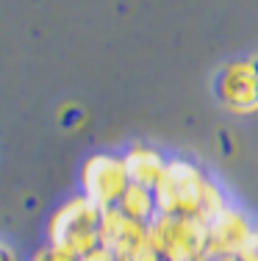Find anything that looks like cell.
Segmentation results:
<instances>
[{"instance_id": "cell-7", "label": "cell", "mask_w": 258, "mask_h": 261, "mask_svg": "<svg viewBox=\"0 0 258 261\" xmlns=\"http://www.w3.org/2000/svg\"><path fill=\"white\" fill-rule=\"evenodd\" d=\"M219 97L239 114L258 111V67L250 61L231 64L219 78Z\"/></svg>"}, {"instance_id": "cell-6", "label": "cell", "mask_w": 258, "mask_h": 261, "mask_svg": "<svg viewBox=\"0 0 258 261\" xmlns=\"http://www.w3.org/2000/svg\"><path fill=\"white\" fill-rule=\"evenodd\" d=\"M97 245L120 258H128L142 245H147V225L125 217L120 208H106V211H100Z\"/></svg>"}, {"instance_id": "cell-10", "label": "cell", "mask_w": 258, "mask_h": 261, "mask_svg": "<svg viewBox=\"0 0 258 261\" xmlns=\"http://www.w3.org/2000/svg\"><path fill=\"white\" fill-rule=\"evenodd\" d=\"M31 261H75V258H70V256H64V253H59V250H53V247L45 245L31 256Z\"/></svg>"}, {"instance_id": "cell-9", "label": "cell", "mask_w": 258, "mask_h": 261, "mask_svg": "<svg viewBox=\"0 0 258 261\" xmlns=\"http://www.w3.org/2000/svg\"><path fill=\"white\" fill-rule=\"evenodd\" d=\"M114 208H120L125 217L142 222V225H147V222H150L153 217L158 214V211H156V197H153V189H145V186H136V184H128V189L122 192L120 203H117Z\"/></svg>"}, {"instance_id": "cell-5", "label": "cell", "mask_w": 258, "mask_h": 261, "mask_svg": "<svg viewBox=\"0 0 258 261\" xmlns=\"http://www.w3.org/2000/svg\"><path fill=\"white\" fill-rule=\"evenodd\" d=\"M255 231L258 228L250 222V217L242 208L228 203L211 222H206L208 258L211 256H242Z\"/></svg>"}, {"instance_id": "cell-12", "label": "cell", "mask_w": 258, "mask_h": 261, "mask_svg": "<svg viewBox=\"0 0 258 261\" xmlns=\"http://www.w3.org/2000/svg\"><path fill=\"white\" fill-rule=\"evenodd\" d=\"M125 261H161V256H158V253L153 250L150 245H142L136 253H131V256H128Z\"/></svg>"}, {"instance_id": "cell-2", "label": "cell", "mask_w": 258, "mask_h": 261, "mask_svg": "<svg viewBox=\"0 0 258 261\" xmlns=\"http://www.w3.org/2000/svg\"><path fill=\"white\" fill-rule=\"evenodd\" d=\"M97 231H100V208L89 203L83 195H75L53 211L45 236L47 247L70 258H81L97 247Z\"/></svg>"}, {"instance_id": "cell-1", "label": "cell", "mask_w": 258, "mask_h": 261, "mask_svg": "<svg viewBox=\"0 0 258 261\" xmlns=\"http://www.w3.org/2000/svg\"><path fill=\"white\" fill-rule=\"evenodd\" d=\"M153 197L158 214L186 217L203 225L228 206V195L222 192V186L189 159H167L164 175L153 189Z\"/></svg>"}, {"instance_id": "cell-11", "label": "cell", "mask_w": 258, "mask_h": 261, "mask_svg": "<svg viewBox=\"0 0 258 261\" xmlns=\"http://www.w3.org/2000/svg\"><path fill=\"white\" fill-rule=\"evenodd\" d=\"M75 261H125V258H120V256H114V253H108V250H103L100 245L95 247V250H89L86 256L81 258H75Z\"/></svg>"}, {"instance_id": "cell-8", "label": "cell", "mask_w": 258, "mask_h": 261, "mask_svg": "<svg viewBox=\"0 0 258 261\" xmlns=\"http://www.w3.org/2000/svg\"><path fill=\"white\" fill-rule=\"evenodd\" d=\"M122 164H125V172H128V181L131 184L145 186V189H156V184L164 175L167 159L147 145H136L122 156Z\"/></svg>"}, {"instance_id": "cell-3", "label": "cell", "mask_w": 258, "mask_h": 261, "mask_svg": "<svg viewBox=\"0 0 258 261\" xmlns=\"http://www.w3.org/2000/svg\"><path fill=\"white\" fill-rule=\"evenodd\" d=\"M147 245L161 261H208L206 225L186 217L156 214L147 222Z\"/></svg>"}, {"instance_id": "cell-14", "label": "cell", "mask_w": 258, "mask_h": 261, "mask_svg": "<svg viewBox=\"0 0 258 261\" xmlns=\"http://www.w3.org/2000/svg\"><path fill=\"white\" fill-rule=\"evenodd\" d=\"M0 261H20L17 250H14V247H11L6 239H0Z\"/></svg>"}, {"instance_id": "cell-4", "label": "cell", "mask_w": 258, "mask_h": 261, "mask_svg": "<svg viewBox=\"0 0 258 261\" xmlns=\"http://www.w3.org/2000/svg\"><path fill=\"white\" fill-rule=\"evenodd\" d=\"M128 172L122 164V156L97 153L89 156L81 167V195L89 203H95L100 211L114 208L120 203L122 192L128 189Z\"/></svg>"}, {"instance_id": "cell-13", "label": "cell", "mask_w": 258, "mask_h": 261, "mask_svg": "<svg viewBox=\"0 0 258 261\" xmlns=\"http://www.w3.org/2000/svg\"><path fill=\"white\" fill-rule=\"evenodd\" d=\"M242 261H258V231L253 233V239H250V245L244 247V253L239 256Z\"/></svg>"}, {"instance_id": "cell-15", "label": "cell", "mask_w": 258, "mask_h": 261, "mask_svg": "<svg viewBox=\"0 0 258 261\" xmlns=\"http://www.w3.org/2000/svg\"><path fill=\"white\" fill-rule=\"evenodd\" d=\"M208 261H242L239 256H211Z\"/></svg>"}]
</instances>
